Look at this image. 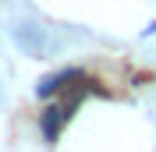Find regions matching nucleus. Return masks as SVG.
<instances>
[{
  "label": "nucleus",
  "instance_id": "nucleus-1",
  "mask_svg": "<svg viewBox=\"0 0 156 152\" xmlns=\"http://www.w3.org/2000/svg\"><path fill=\"white\" fill-rule=\"evenodd\" d=\"M82 78H85V71H75V67H71V71H57V74L43 78V81H39V88H36V92L43 95V99H50V95H57L60 88H68L71 81H82Z\"/></svg>",
  "mask_w": 156,
  "mask_h": 152
},
{
  "label": "nucleus",
  "instance_id": "nucleus-2",
  "mask_svg": "<svg viewBox=\"0 0 156 152\" xmlns=\"http://www.w3.org/2000/svg\"><path fill=\"white\" fill-rule=\"evenodd\" d=\"M14 39H18L21 50H29V53H43V46H46V32L39 29V25H18L14 29Z\"/></svg>",
  "mask_w": 156,
  "mask_h": 152
},
{
  "label": "nucleus",
  "instance_id": "nucleus-3",
  "mask_svg": "<svg viewBox=\"0 0 156 152\" xmlns=\"http://www.w3.org/2000/svg\"><path fill=\"white\" fill-rule=\"evenodd\" d=\"M68 106L57 103V106H46L43 110V134H46V142H57V134H60V124L68 120Z\"/></svg>",
  "mask_w": 156,
  "mask_h": 152
}]
</instances>
